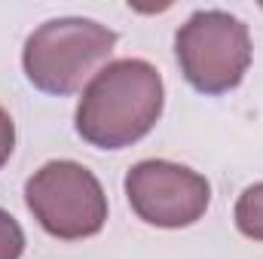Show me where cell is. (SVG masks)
Masks as SVG:
<instances>
[{
  "label": "cell",
  "mask_w": 263,
  "mask_h": 259,
  "mask_svg": "<svg viewBox=\"0 0 263 259\" xmlns=\"http://www.w3.org/2000/svg\"><path fill=\"white\" fill-rule=\"evenodd\" d=\"M165 89L159 70L144 58H117L83 89L73 128L98 149H126L147 137L162 116Z\"/></svg>",
  "instance_id": "1"
},
{
  "label": "cell",
  "mask_w": 263,
  "mask_h": 259,
  "mask_svg": "<svg viewBox=\"0 0 263 259\" xmlns=\"http://www.w3.org/2000/svg\"><path fill=\"white\" fill-rule=\"evenodd\" d=\"M117 46V31L95 18H49L43 21L22 49V67L34 89L46 95H73L83 89L95 67L110 58Z\"/></svg>",
  "instance_id": "2"
},
{
  "label": "cell",
  "mask_w": 263,
  "mask_h": 259,
  "mask_svg": "<svg viewBox=\"0 0 263 259\" xmlns=\"http://www.w3.org/2000/svg\"><path fill=\"white\" fill-rule=\"evenodd\" d=\"M175 55L184 79L202 95L233 92L251 67L248 25L227 9H199L175 34Z\"/></svg>",
  "instance_id": "3"
},
{
  "label": "cell",
  "mask_w": 263,
  "mask_h": 259,
  "mask_svg": "<svg viewBox=\"0 0 263 259\" xmlns=\"http://www.w3.org/2000/svg\"><path fill=\"white\" fill-rule=\"evenodd\" d=\"M25 204L34 220L62 241H83L104 229L107 195L98 177L70 159L46 162L25 183Z\"/></svg>",
  "instance_id": "4"
},
{
  "label": "cell",
  "mask_w": 263,
  "mask_h": 259,
  "mask_svg": "<svg viewBox=\"0 0 263 259\" xmlns=\"http://www.w3.org/2000/svg\"><path fill=\"white\" fill-rule=\"evenodd\" d=\"M126 198L147 226L184 229L205 217L211 204V183L187 165L144 159L126 174Z\"/></svg>",
  "instance_id": "5"
},
{
  "label": "cell",
  "mask_w": 263,
  "mask_h": 259,
  "mask_svg": "<svg viewBox=\"0 0 263 259\" xmlns=\"http://www.w3.org/2000/svg\"><path fill=\"white\" fill-rule=\"evenodd\" d=\"M233 217H236V226H239V232L245 238L263 241V180L254 183V186H248L245 192L239 195Z\"/></svg>",
  "instance_id": "6"
},
{
  "label": "cell",
  "mask_w": 263,
  "mask_h": 259,
  "mask_svg": "<svg viewBox=\"0 0 263 259\" xmlns=\"http://www.w3.org/2000/svg\"><path fill=\"white\" fill-rule=\"evenodd\" d=\"M25 253V232L18 220L0 207V259H22Z\"/></svg>",
  "instance_id": "7"
},
{
  "label": "cell",
  "mask_w": 263,
  "mask_h": 259,
  "mask_svg": "<svg viewBox=\"0 0 263 259\" xmlns=\"http://www.w3.org/2000/svg\"><path fill=\"white\" fill-rule=\"evenodd\" d=\"M12 149H15V122H12V116L0 107V168L9 162Z\"/></svg>",
  "instance_id": "8"
}]
</instances>
